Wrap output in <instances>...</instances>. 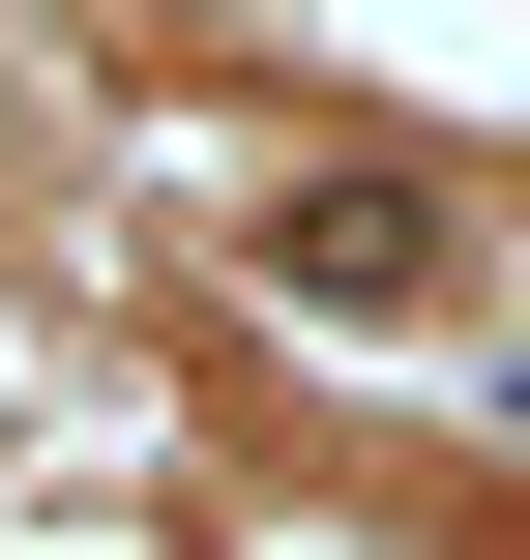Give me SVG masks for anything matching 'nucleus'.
<instances>
[{
    "label": "nucleus",
    "instance_id": "f257e3e1",
    "mask_svg": "<svg viewBox=\"0 0 530 560\" xmlns=\"http://www.w3.org/2000/svg\"><path fill=\"white\" fill-rule=\"evenodd\" d=\"M266 266H295V295H443V177H295Z\"/></svg>",
    "mask_w": 530,
    "mask_h": 560
}]
</instances>
